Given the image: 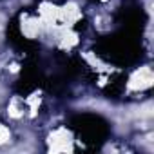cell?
<instances>
[{
    "label": "cell",
    "instance_id": "6da1fadb",
    "mask_svg": "<svg viewBox=\"0 0 154 154\" xmlns=\"http://www.w3.org/2000/svg\"><path fill=\"white\" fill-rule=\"evenodd\" d=\"M150 85H152V72L149 67H143L138 72H134V76L131 78V84H129L131 89H147Z\"/></svg>",
    "mask_w": 154,
    "mask_h": 154
},
{
    "label": "cell",
    "instance_id": "7a4b0ae2",
    "mask_svg": "<svg viewBox=\"0 0 154 154\" xmlns=\"http://www.w3.org/2000/svg\"><path fill=\"white\" fill-rule=\"evenodd\" d=\"M8 140H9V131H8L4 125H0V145L6 143Z\"/></svg>",
    "mask_w": 154,
    "mask_h": 154
}]
</instances>
